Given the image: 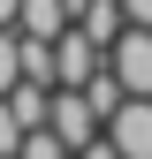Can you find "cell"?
I'll use <instances>...</instances> for the list:
<instances>
[{
	"instance_id": "cell-1",
	"label": "cell",
	"mask_w": 152,
	"mask_h": 159,
	"mask_svg": "<svg viewBox=\"0 0 152 159\" xmlns=\"http://www.w3.org/2000/svg\"><path fill=\"white\" fill-rule=\"evenodd\" d=\"M107 61H114V76H122L129 91H152V23H129Z\"/></svg>"
},
{
	"instance_id": "cell-2",
	"label": "cell",
	"mask_w": 152,
	"mask_h": 159,
	"mask_svg": "<svg viewBox=\"0 0 152 159\" xmlns=\"http://www.w3.org/2000/svg\"><path fill=\"white\" fill-rule=\"evenodd\" d=\"M69 23H76L69 0H23V23H15V30H31V38H61Z\"/></svg>"
},
{
	"instance_id": "cell-3",
	"label": "cell",
	"mask_w": 152,
	"mask_h": 159,
	"mask_svg": "<svg viewBox=\"0 0 152 159\" xmlns=\"http://www.w3.org/2000/svg\"><path fill=\"white\" fill-rule=\"evenodd\" d=\"M15 84H23V30L8 23V30H0V98H8Z\"/></svg>"
},
{
	"instance_id": "cell-4",
	"label": "cell",
	"mask_w": 152,
	"mask_h": 159,
	"mask_svg": "<svg viewBox=\"0 0 152 159\" xmlns=\"http://www.w3.org/2000/svg\"><path fill=\"white\" fill-rule=\"evenodd\" d=\"M8 23H23V0H0V30Z\"/></svg>"
},
{
	"instance_id": "cell-5",
	"label": "cell",
	"mask_w": 152,
	"mask_h": 159,
	"mask_svg": "<svg viewBox=\"0 0 152 159\" xmlns=\"http://www.w3.org/2000/svg\"><path fill=\"white\" fill-rule=\"evenodd\" d=\"M129 8V23H152V0H122Z\"/></svg>"
}]
</instances>
